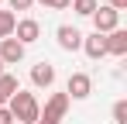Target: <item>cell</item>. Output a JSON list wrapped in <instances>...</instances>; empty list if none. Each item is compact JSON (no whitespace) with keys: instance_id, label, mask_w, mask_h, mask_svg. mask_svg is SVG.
<instances>
[{"instance_id":"ac0fdd59","label":"cell","mask_w":127,"mask_h":124,"mask_svg":"<svg viewBox=\"0 0 127 124\" xmlns=\"http://www.w3.org/2000/svg\"><path fill=\"white\" fill-rule=\"evenodd\" d=\"M14 121V117H10V110H7V107H0V124H10Z\"/></svg>"},{"instance_id":"2e32d148","label":"cell","mask_w":127,"mask_h":124,"mask_svg":"<svg viewBox=\"0 0 127 124\" xmlns=\"http://www.w3.org/2000/svg\"><path fill=\"white\" fill-rule=\"evenodd\" d=\"M7 3H10L14 10H31V3H34V0H7Z\"/></svg>"},{"instance_id":"ba28073f","label":"cell","mask_w":127,"mask_h":124,"mask_svg":"<svg viewBox=\"0 0 127 124\" xmlns=\"http://www.w3.org/2000/svg\"><path fill=\"white\" fill-rule=\"evenodd\" d=\"M106 41V55H127V31L124 28H113L110 35H103Z\"/></svg>"},{"instance_id":"30bf717a","label":"cell","mask_w":127,"mask_h":124,"mask_svg":"<svg viewBox=\"0 0 127 124\" xmlns=\"http://www.w3.org/2000/svg\"><path fill=\"white\" fill-rule=\"evenodd\" d=\"M83 48H86V55L89 59H103L106 55V41H103V35H83Z\"/></svg>"},{"instance_id":"5bb4252c","label":"cell","mask_w":127,"mask_h":124,"mask_svg":"<svg viewBox=\"0 0 127 124\" xmlns=\"http://www.w3.org/2000/svg\"><path fill=\"white\" fill-rule=\"evenodd\" d=\"M113 124H127V100L113 103Z\"/></svg>"},{"instance_id":"4fadbf2b","label":"cell","mask_w":127,"mask_h":124,"mask_svg":"<svg viewBox=\"0 0 127 124\" xmlns=\"http://www.w3.org/2000/svg\"><path fill=\"white\" fill-rule=\"evenodd\" d=\"M69 7H72V10H76L79 17H93V10H96L100 3H96V0H72Z\"/></svg>"},{"instance_id":"ffe728a7","label":"cell","mask_w":127,"mask_h":124,"mask_svg":"<svg viewBox=\"0 0 127 124\" xmlns=\"http://www.w3.org/2000/svg\"><path fill=\"white\" fill-rule=\"evenodd\" d=\"M38 124H52V121H38Z\"/></svg>"},{"instance_id":"e0dca14e","label":"cell","mask_w":127,"mask_h":124,"mask_svg":"<svg viewBox=\"0 0 127 124\" xmlns=\"http://www.w3.org/2000/svg\"><path fill=\"white\" fill-rule=\"evenodd\" d=\"M106 7H113V10H117V14H120V10H124V7H127V0H110V3H106Z\"/></svg>"},{"instance_id":"44dd1931","label":"cell","mask_w":127,"mask_h":124,"mask_svg":"<svg viewBox=\"0 0 127 124\" xmlns=\"http://www.w3.org/2000/svg\"><path fill=\"white\" fill-rule=\"evenodd\" d=\"M10 124H17V121H10Z\"/></svg>"},{"instance_id":"8fae6325","label":"cell","mask_w":127,"mask_h":124,"mask_svg":"<svg viewBox=\"0 0 127 124\" xmlns=\"http://www.w3.org/2000/svg\"><path fill=\"white\" fill-rule=\"evenodd\" d=\"M17 90H21V86H17V76L3 72V76H0V107H7V100H10Z\"/></svg>"},{"instance_id":"277c9868","label":"cell","mask_w":127,"mask_h":124,"mask_svg":"<svg viewBox=\"0 0 127 124\" xmlns=\"http://www.w3.org/2000/svg\"><path fill=\"white\" fill-rule=\"evenodd\" d=\"M93 24H96V35H110L113 28H120V14L113 10V7H96L93 10Z\"/></svg>"},{"instance_id":"3957f363","label":"cell","mask_w":127,"mask_h":124,"mask_svg":"<svg viewBox=\"0 0 127 124\" xmlns=\"http://www.w3.org/2000/svg\"><path fill=\"white\" fill-rule=\"evenodd\" d=\"M89 93H93V79H89L86 72H72L69 83H65V97H69V100H86Z\"/></svg>"},{"instance_id":"5b68a950","label":"cell","mask_w":127,"mask_h":124,"mask_svg":"<svg viewBox=\"0 0 127 124\" xmlns=\"http://www.w3.org/2000/svg\"><path fill=\"white\" fill-rule=\"evenodd\" d=\"M21 59H24V45L17 38H3L0 41V62L3 65H17Z\"/></svg>"},{"instance_id":"9a60e30c","label":"cell","mask_w":127,"mask_h":124,"mask_svg":"<svg viewBox=\"0 0 127 124\" xmlns=\"http://www.w3.org/2000/svg\"><path fill=\"white\" fill-rule=\"evenodd\" d=\"M38 3H41V7H48V10H65L72 0H38Z\"/></svg>"},{"instance_id":"7a4b0ae2","label":"cell","mask_w":127,"mask_h":124,"mask_svg":"<svg viewBox=\"0 0 127 124\" xmlns=\"http://www.w3.org/2000/svg\"><path fill=\"white\" fill-rule=\"evenodd\" d=\"M69 97L65 93H52L48 97V103H45V110L38 114V121H52V124H62V117H65V110H69Z\"/></svg>"},{"instance_id":"8992f818","label":"cell","mask_w":127,"mask_h":124,"mask_svg":"<svg viewBox=\"0 0 127 124\" xmlns=\"http://www.w3.org/2000/svg\"><path fill=\"white\" fill-rule=\"evenodd\" d=\"M14 35H17V41L28 48L31 41H38V35H41V24H38V21H31V17H24V21H17V24H14Z\"/></svg>"},{"instance_id":"52a82bcc","label":"cell","mask_w":127,"mask_h":124,"mask_svg":"<svg viewBox=\"0 0 127 124\" xmlns=\"http://www.w3.org/2000/svg\"><path fill=\"white\" fill-rule=\"evenodd\" d=\"M55 35H59V45H62L65 52H76V48H83V31H79V28H72V24H62Z\"/></svg>"},{"instance_id":"6da1fadb","label":"cell","mask_w":127,"mask_h":124,"mask_svg":"<svg viewBox=\"0 0 127 124\" xmlns=\"http://www.w3.org/2000/svg\"><path fill=\"white\" fill-rule=\"evenodd\" d=\"M7 110H10V117H14L17 124H34V121H38V114H41L38 97L28 93V90H17V93L7 100Z\"/></svg>"},{"instance_id":"d6986e66","label":"cell","mask_w":127,"mask_h":124,"mask_svg":"<svg viewBox=\"0 0 127 124\" xmlns=\"http://www.w3.org/2000/svg\"><path fill=\"white\" fill-rule=\"evenodd\" d=\"M0 76H3V62H0Z\"/></svg>"},{"instance_id":"9c48e42d","label":"cell","mask_w":127,"mask_h":124,"mask_svg":"<svg viewBox=\"0 0 127 124\" xmlns=\"http://www.w3.org/2000/svg\"><path fill=\"white\" fill-rule=\"evenodd\" d=\"M31 83H34V86H45V90H48V86L55 83V65H52V62H38V65L31 69Z\"/></svg>"},{"instance_id":"7c38bea8","label":"cell","mask_w":127,"mask_h":124,"mask_svg":"<svg viewBox=\"0 0 127 124\" xmlns=\"http://www.w3.org/2000/svg\"><path fill=\"white\" fill-rule=\"evenodd\" d=\"M14 24H17L14 10H0V41H3V38H14Z\"/></svg>"}]
</instances>
